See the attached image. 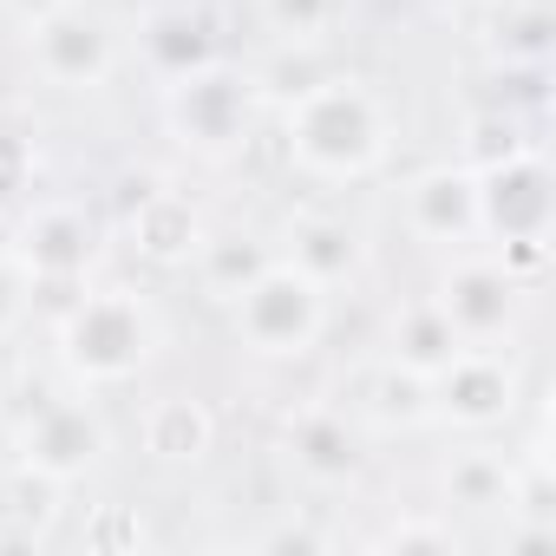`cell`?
<instances>
[{
    "mask_svg": "<svg viewBox=\"0 0 556 556\" xmlns=\"http://www.w3.org/2000/svg\"><path fill=\"white\" fill-rule=\"evenodd\" d=\"M34 184V144L21 131H0V203Z\"/></svg>",
    "mask_w": 556,
    "mask_h": 556,
    "instance_id": "obj_25",
    "label": "cell"
},
{
    "mask_svg": "<svg viewBox=\"0 0 556 556\" xmlns=\"http://www.w3.org/2000/svg\"><path fill=\"white\" fill-rule=\"evenodd\" d=\"M497 47H504V60H543V53H549V14H543V8L517 14Z\"/></svg>",
    "mask_w": 556,
    "mask_h": 556,
    "instance_id": "obj_24",
    "label": "cell"
},
{
    "mask_svg": "<svg viewBox=\"0 0 556 556\" xmlns=\"http://www.w3.org/2000/svg\"><path fill=\"white\" fill-rule=\"evenodd\" d=\"M321 543H328V530H315V523H282L262 536V549H321Z\"/></svg>",
    "mask_w": 556,
    "mask_h": 556,
    "instance_id": "obj_27",
    "label": "cell"
},
{
    "mask_svg": "<svg viewBox=\"0 0 556 556\" xmlns=\"http://www.w3.org/2000/svg\"><path fill=\"white\" fill-rule=\"evenodd\" d=\"M517 406H523V374L504 348H458L432 374V426L484 439V432L510 426Z\"/></svg>",
    "mask_w": 556,
    "mask_h": 556,
    "instance_id": "obj_8",
    "label": "cell"
},
{
    "mask_svg": "<svg viewBox=\"0 0 556 556\" xmlns=\"http://www.w3.org/2000/svg\"><path fill=\"white\" fill-rule=\"evenodd\" d=\"M255 118H262V86H255V73H242L229 60H203L197 73L164 79V131L190 157H210V164L236 157L249 144Z\"/></svg>",
    "mask_w": 556,
    "mask_h": 556,
    "instance_id": "obj_4",
    "label": "cell"
},
{
    "mask_svg": "<svg viewBox=\"0 0 556 556\" xmlns=\"http://www.w3.org/2000/svg\"><path fill=\"white\" fill-rule=\"evenodd\" d=\"M275 255H289L302 275H315V282L334 295L341 282H354V275L367 268V236L348 216H334V210H302V216H289Z\"/></svg>",
    "mask_w": 556,
    "mask_h": 556,
    "instance_id": "obj_13",
    "label": "cell"
},
{
    "mask_svg": "<svg viewBox=\"0 0 556 556\" xmlns=\"http://www.w3.org/2000/svg\"><path fill=\"white\" fill-rule=\"evenodd\" d=\"M27 66L53 92H105L118 73V34L86 14V0H60L40 21H27Z\"/></svg>",
    "mask_w": 556,
    "mask_h": 556,
    "instance_id": "obj_7",
    "label": "cell"
},
{
    "mask_svg": "<svg viewBox=\"0 0 556 556\" xmlns=\"http://www.w3.org/2000/svg\"><path fill=\"white\" fill-rule=\"evenodd\" d=\"M282 458H289V471H295L302 484L341 491V484H354L361 465H367V432H361V419H354L348 406L315 400V406L289 413V426H282Z\"/></svg>",
    "mask_w": 556,
    "mask_h": 556,
    "instance_id": "obj_11",
    "label": "cell"
},
{
    "mask_svg": "<svg viewBox=\"0 0 556 556\" xmlns=\"http://www.w3.org/2000/svg\"><path fill=\"white\" fill-rule=\"evenodd\" d=\"M510 478H517V458H510L504 445H484V439L458 445V452L439 465L445 510H471V517L504 510V504H510Z\"/></svg>",
    "mask_w": 556,
    "mask_h": 556,
    "instance_id": "obj_17",
    "label": "cell"
},
{
    "mask_svg": "<svg viewBox=\"0 0 556 556\" xmlns=\"http://www.w3.org/2000/svg\"><path fill=\"white\" fill-rule=\"evenodd\" d=\"M348 413L361 419V432H380V439H393V432H426V426H432V380L413 374V367H400V361H380V367L361 380V400H354Z\"/></svg>",
    "mask_w": 556,
    "mask_h": 556,
    "instance_id": "obj_16",
    "label": "cell"
},
{
    "mask_svg": "<svg viewBox=\"0 0 556 556\" xmlns=\"http://www.w3.org/2000/svg\"><path fill=\"white\" fill-rule=\"evenodd\" d=\"M138 445L151 465H203L216 452V413L197 400V393H157L144 413H138Z\"/></svg>",
    "mask_w": 556,
    "mask_h": 556,
    "instance_id": "obj_15",
    "label": "cell"
},
{
    "mask_svg": "<svg viewBox=\"0 0 556 556\" xmlns=\"http://www.w3.org/2000/svg\"><path fill=\"white\" fill-rule=\"evenodd\" d=\"M458 348H465V341L452 334V321L439 315L432 295L393 308V321H387V361H400V367H413V374H426V380H432Z\"/></svg>",
    "mask_w": 556,
    "mask_h": 556,
    "instance_id": "obj_20",
    "label": "cell"
},
{
    "mask_svg": "<svg viewBox=\"0 0 556 556\" xmlns=\"http://www.w3.org/2000/svg\"><path fill=\"white\" fill-rule=\"evenodd\" d=\"M203 216H197V203L184 197V190H138V203L125 210V242H131V255L138 262H151V268H190V255H197V242H203Z\"/></svg>",
    "mask_w": 556,
    "mask_h": 556,
    "instance_id": "obj_14",
    "label": "cell"
},
{
    "mask_svg": "<svg viewBox=\"0 0 556 556\" xmlns=\"http://www.w3.org/2000/svg\"><path fill=\"white\" fill-rule=\"evenodd\" d=\"M92 543H144V523L125 504H105V517L92 523Z\"/></svg>",
    "mask_w": 556,
    "mask_h": 556,
    "instance_id": "obj_26",
    "label": "cell"
},
{
    "mask_svg": "<svg viewBox=\"0 0 556 556\" xmlns=\"http://www.w3.org/2000/svg\"><path fill=\"white\" fill-rule=\"evenodd\" d=\"M8 255L21 262V275L34 282V295L47 289H79L86 268L99 262V223L79 203H40L27 210V223L14 229Z\"/></svg>",
    "mask_w": 556,
    "mask_h": 556,
    "instance_id": "obj_10",
    "label": "cell"
},
{
    "mask_svg": "<svg viewBox=\"0 0 556 556\" xmlns=\"http://www.w3.org/2000/svg\"><path fill=\"white\" fill-rule=\"evenodd\" d=\"M164 348V328H157V308L125 289V282H99L86 295H73L60 308V328H53V354H60V374L86 393H112V387H131Z\"/></svg>",
    "mask_w": 556,
    "mask_h": 556,
    "instance_id": "obj_2",
    "label": "cell"
},
{
    "mask_svg": "<svg viewBox=\"0 0 556 556\" xmlns=\"http://www.w3.org/2000/svg\"><path fill=\"white\" fill-rule=\"evenodd\" d=\"M105 445H112V432H105V413H99V400L86 387L27 406L21 426H14V465H21V478L53 484V491L92 478L105 465Z\"/></svg>",
    "mask_w": 556,
    "mask_h": 556,
    "instance_id": "obj_6",
    "label": "cell"
},
{
    "mask_svg": "<svg viewBox=\"0 0 556 556\" xmlns=\"http://www.w3.org/2000/svg\"><path fill=\"white\" fill-rule=\"evenodd\" d=\"M0 8H8V14H14V21L27 27V21H40L47 8H60V0H0Z\"/></svg>",
    "mask_w": 556,
    "mask_h": 556,
    "instance_id": "obj_28",
    "label": "cell"
},
{
    "mask_svg": "<svg viewBox=\"0 0 556 556\" xmlns=\"http://www.w3.org/2000/svg\"><path fill=\"white\" fill-rule=\"evenodd\" d=\"M478 170V242L497 249V262L530 282L549 255V229H556V184L536 144H517Z\"/></svg>",
    "mask_w": 556,
    "mask_h": 556,
    "instance_id": "obj_3",
    "label": "cell"
},
{
    "mask_svg": "<svg viewBox=\"0 0 556 556\" xmlns=\"http://www.w3.org/2000/svg\"><path fill=\"white\" fill-rule=\"evenodd\" d=\"M229 328H236L242 354H255V361H302L328 334V289L315 275H302L289 255H275L229 302Z\"/></svg>",
    "mask_w": 556,
    "mask_h": 556,
    "instance_id": "obj_5",
    "label": "cell"
},
{
    "mask_svg": "<svg viewBox=\"0 0 556 556\" xmlns=\"http://www.w3.org/2000/svg\"><path fill=\"white\" fill-rule=\"evenodd\" d=\"M138 47H144V66H151L157 79H177V73H197L203 60H216L210 21L190 14V8H157V14L138 27Z\"/></svg>",
    "mask_w": 556,
    "mask_h": 556,
    "instance_id": "obj_19",
    "label": "cell"
},
{
    "mask_svg": "<svg viewBox=\"0 0 556 556\" xmlns=\"http://www.w3.org/2000/svg\"><path fill=\"white\" fill-rule=\"evenodd\" d=\"M523 295H530V282H517L497 255H471V249H458V262L439 275V289H432L439 315L452 321V334L465 348L510 341L517 321H523Z\"/></svg>",
    "mask_w": 556,
    "mask_h": 556,
    "instance_id": "obj_9",
    "label": "cell"
},
{
    "mask_svg": "<svg viewBox=\"0 0 556 556\" xmlns=\"http://www.w3.org/2000/svg\"><path fill=\"white\" fill-rule=\"evenodd\" d=\"M27 308H34V282L21 275V262L8 255V242H0V341H8V334H21Z\"/></svg>",
    "mask_w": 556,
    "mask_h": 556,
    "instance_id": "obj_23",
    "label": "cell"
},
{
    "mask_svg": "<svg viewBox=\"0 0 556 556\" xmlns=\"http://www.w3.org/2000/svg\"><path fill=\"white\" fill-rule=\"evenodd\" d=\"M255 8V27L282 47H328L341 27H348V8L354 0H249Z\"/></svg>",
    "mask_w": 556,
    "mask_h": 556,
    "instance_id": "obj_21",
    "label": "cell"
},
{
    "mask_svg": "<svg viewBox=\"0 0 556 556\" xmlns=\"http://www.w3.org/2000/svg\"><path fill=\"white\" fill-rule=\"evenodd\" d=\"M387 549H458V530H452V510H432V517H406L380 536Z\"/></svg>",
    "mask_w": 556,
    "mask_h": 556,
    "instance_id": "obj_22",
    "label": "cell"
},
{
    "mask_svg": "<svg viewBox=\"0 0 556 556\" xmlns=\"http://www.w3.org/2000/svg\"><path fill=\"white\" fill-rule=\"evenodd\" d=\"M282 144H289V164L308 184L348 190V184H367V177L387 170L393 112L361 73H328V79L302 86L282 105Z\"/></svg>",
    "mask_w": 556,
    "mask_h": 556,
    "instance_id": "obj_1",
    "label": "cell"
},
{
    "mask_svg": "<svg viewBox=\"0 0 556 556\" xmlns=\"http://www.w3.org/2000/svg\"><path fill=\"white\" fill-rule=\"evenodd\" d=\"M268 262H275V242L255 236V229H203V242H197V255H190L197 282H203L210 302H223V308L255 282Z\"/></svg>",
    "mask_w": 556,
    "mask_h": 556,
    "instance_id": "obj_18",
    "label": "cell"
},
{
    "mask_svg": "<svg viewBox=\"0 0 556 556\" xmlns=\"http://www.w3.org/2000/svg\"><path fill=\"white\" fill-rule=\"evenodd\" d=\"M400 223L413 242L432 249H471L478 242V170L471 164H432L400 190Z\"/></svg>",
    "mask_w": 556,
    "mask_h": 556,
    "instance_id": "obj_12",
    "label": "cell"
}]
</instances>
